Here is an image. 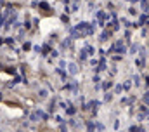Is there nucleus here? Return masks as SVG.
Instances as JSON below:
<instances>
[]
</instances>
